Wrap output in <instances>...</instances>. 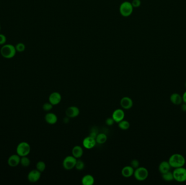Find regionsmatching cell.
<instances>
[{
  "instance_id": "cell-36",
  "label": "cell",
  "mask_w": 186,
  "mask_h": 185,
  "mask_svg": "<svg viewBox=\"0 0 186 185\" xmlns=\"http://www.w3.org/2000/svg\"><path fill=\"white\" fill-rule=\"evenodd\" d=\"M185 87H186V83H185Z\"/></svg>"
},
{
  "instance_id": "cell-14",
  "label": "cell",
  "mask_w": 186,
  "mask_h": 185,
  "mask_svg": "<svg viewBox=\"0 0 186 185\" xmlns=\"http://www.w3.org/2000/svg\"><path fill=\"white\" fill-rule=\"evenodd\" d=\"M21 157L17 154L12 155L8 159V164L9 166L15 167L20 163Z\"/></svg>"
},
{
  "instance_id": "cell-28",
  "label": "cell",
  "mask_w": 186,
  "mask_h": 185,
  "mask_svg": "<svg viewBox=\"0 0 186 185\" xmlns=\"http://www.w3.org/2000/svg\"><path fill=\"white\" fill-rule=\"evenodd\" d=\"M25 45L23 43H19L16 45L15 49L16 51L19 52H22L24 51L25 49Z\"/></svg>"
},
{
  "instance_id": "cell-10",
  "label": "cell",
  "mask_w": 186,
  "mask_h": 185,
  "mask_svg": "<svg viewBox=\"0 0 186 185\" xmlns=\"http://www.w3.org/2000/svg\"><path fill=\"white\" fill-rule=\"evenodd\" d=\"M112 117L113 118L115 122L118 123L120 121L124 119L125 113L124 110L121 109H118L113 111Z\"/></svg>"
},
{
  "instance_id": "cell-24",
  "label": "cell",
  "mask_w": 186,
  "mask_h": 185,
  "mask_svg": "<svg viewBox=\"0 0 186 185\" xmlns=\"http://www.w3.org/2000/svg\"><path fill=\"white\" fill-rule=\"evenodd\" d=\"M31 163V161L27 156L21 157L20 163L23 167H27L29 166Z\"/></svg>"
},
{
  "instance_id": "cell-35",
  "label": "cell",
  "mask_w": 186,
  "mask_h": 185,
  "mask_svg": "<svg viewBox=\"0 0 186 185\" xmlns=\"http://www.w3.org/2000/svg\"><path fill=\"white\" fill-rule=\"evenodd\" d=\"M182 101L183 103H186V91L184 93V94L182 95Z\"/></svg>"
},
{
  "instance_id": "cell-22",
  "label": "cell",
  "mask_w": 186,
  "mask_h": 185,
  "mask_svg": "<svg viewBox=\"0 0 186 185\" xmlns=\"http://www.w3.org/2000/svg\"><path fill=\"white\" fill-rule=\"evenodd\" d=\"M162 179L165 181L169 182V181H172L174 180L173 174V172H171L170 171L162 174Z\"/></svg>"
},
{
  "instance_id": "cell-11",
  "label": "cell",
  "mask_w": 186,
  "mask_h": 185,
  "mask_svg": "<svg viewBox=\"0 0 186 185\" xmlns=\"http://www.w3.org/2000/svg\"><path fill=\"white\" fill-rule=\"evenodd\" d=\"M61 100H62V96L58 92H53L51 93L49 97L50 103H51L53 106L58 105L61 102Z\"/></svg>"
},
{
  "instance_id": "cell-2",
  "label": "cell",
  "mask_w": 186,
  "mask_h": 185,
  "mask_svg": "<svg viewBox=\"0 0 186 185\" xmlns=\"http://www.w3.org/2000/svg\"><path fill=\"white\" fill-rule=\"evenodd\" d=\"M1 54L3 58L6 59H11L15 56V47L12 45L7 44L4 45L1 49Z\"/></svg>"
},
{
  "instance_id": "cell-27",
  "label": "cell",
  "mask_w": 186,
  "mask_h": 185,
  "mask_svg": "<svg viewBox=\"0 0 186 185\" xmlns=\"http://www.w3.org/2000/svg\"><path fill=\"white\" fill-rule=\"evenodd\" d=\"M53 105L51 103L48 102V103H44L43 106V109L45 111H50L53 108Z\"/></svg>"
},
{
  "instance_id": "cell-34",
  "label": "cell",
  "mask_w": 186,
  "mask_h": 185,
  "mask_svg": "<svg viewBox=\"0 0 186 185\" xmlns=\"http://www.w3.org/2000/svg\"><path fill=\"white\" fill-rule=\"evenodd\" d=\"M181 109L182 111L186 112V103H184L181 104Z\"/></svg>"
},
{
  "instance_id": "cell-33",
  "label": "cell",
  "mask_w": 186,
  "mask_h": 185,
  "mask_svg": "<svg viewBox=\"0 0 186 185\" xmlns=\"http://www.w3.org/2000/svg\"><path fill=\"white\" fill-rule=\"evenodd\" d=\"M97 135H98L97 133H96V131L93 130V131H91V134L89 135V136L91 137H93V138L95 139L96 137L97 136Z\"/></svg>"
},
{
  "instance_id": "cell-20",
  "label": "cell",
  "mask_w": 186,
  "mask_h": 185,
  "mask_svg": "<svg viewBox=\"0 0 186 185\" xmlns=\"http://www.w3.org/2000/svg\"><path fill=\"white\" fill-rule=\"evenodd\" d=\"M81 182L83 185H93L95 182V179L93 175L87 174L82 177Z\"/></svg>"
},
{
  "instance_id": "cell-23",
  "label": "cell",
  "mask_w": 186,
  "mask_h": 185,
  "mask_svg": "<svg viewBox=\"0 0 186 185\" xmlns=\"http://www.w3.org/2000/svg\"><path fill=\"white\" fill-rule=\"evenodd\" d=\"M118 126L119 128L121 129L122 130H126L129 129L130 124L128 121L123 119L118 123Z\"/></svg>"
},
{
  "instance_id": "cell-13",
  "label": "cell",
  "mask_w": 186,
  "mask_h": 185,
  "mask_svg": "<svg viewBox=\"0 0 186 185\" xmlns=\"http://www.w3.org/2000/svg\"><path fill=\"white\" fill-rule=\"evenodd\" d=\"M133 105V100L129 97H124L122 98L120 100V106L122 109L125 110H129L132 108Z\"/></svg>"
},
{
  "instance_id": "cell-30",
  "label": "cell",
  "mask_w": 186,
  "mask_h": 185,
  "mask_svg": "<svg viewBox=\"0 0 186 185\" xmlns=\"http://www.w3.org/2000/svg\"><path fill=\"white\" fill-rule=\"evenodd\" d=\"M131 4L133 8H138L141 5V1L140 0H133Z\"/></svg>"
},
{
  "instance_id": "cell-3",
  "label": "cell",
  "mask_w": 186,
  "mask_h": 185,
  "mask_svg": "<svg viewBox=\"0 0 186 185\" xmlns=\"http://www.w3.org/2000/svg\"><path fill=\"white\" fill-rule=\"evenodd\" d=\"M174 180L178 183H184L186 181V168L184 167L174 168L173 172Z\"/></svg>"
},
{
  "instance_id": "cell-37",
  "label": "cell",
  "mask_w": 186,
  "mask_h": 185,
  "mask_svg": "<svg viewBox=\"0 0 186 185\" xmlns=\"http://www.w3.org/2000/svg\"><path fill=\"white\" fill-rule=\"evenodd\" d=\"M0 31H1V26H0Z\"/></svg>"
},
{
  "instance_id": "cell-9",
  "label": "cell",
  "mask_w": 186,
  "mask_h": 185,
  "mask_svg": "<svg viewBox=\"0 0 186 185\" xmlns=\"http://www.w3.org/2000/svg\"><path fill=\"white\" fill-rule=\"evenodd\" d=\"M80 113V109L75 106H71L67 108L65 111L66 116L69 118H75L78 117Z\"/></svg>"
},
{
  "instance_id": "cell-12",
  "label": "cell",
  "mask_w": 186,
  "mask_h": 185,
  "mask_svg": "<svg viewBox=\"0 0 186 185\" xmlns=\"http://www.w3.org/2000/svg\"><path fill=\"white\" fill-rule=\"evenodd\" d=\"M82 144L83 146L86 149H91L95 146L96 142L95 139L89 136L84 139L83 141Z\"/></svg>"
},
{
  "instance_id": "cell-19",
  "label": "cell",
  "mask_w": 186,
  "mask_h": 185,
  "mask_svg": "<svg viewBox=\"0 0 186 185\" xmlns=\"http://www.w3.org/2000/svg\"><path fill=\"white\" fill-rule=\"evenodd\" d=\"M83 154V150L82 148L80 146H76L72 148V156L75 157V158L80 159L82 156Z\"/></svg>"
},
{
  "instance_id": "cell-1",
  "label": "cell",
  "mask_w": 186,
  "mask_h": 185,
  "mask_svg": "<svg viewBox=\"0 0 186 185\" xmlns=\"http://www.w3.org/2000/svg\"><path fill=\"white\" fill-rule=\"evenodd\" d=\"M168 161L171 167L173 168L184 167L186 163V159L182 155L178 153L171 155Z\"/></svg>"
},
{
  "instance_id": "cell-5",
  "label": "cell",
  "mask_w": 186,
  "mask_h": 185,
  "mask_svg": "<svg viewBox=\"0 0 186 185\" xmlns=\"http://www.w3.org/2000/svg\"><path fill=\"white\" fill-rule=\"evenodd\" d=\"M133 175L136 180L143 181L147 179L149 176V172L146 168L139 167L134 170Z\"/></svg>"
},
{
  "instance_id": "cell-26",
  "label": "cell",
  "mask_w": 186,
  "mask_h": 185,
  "mask_svg": "<svg viewBox=\"0 0 186 185\" xmlns=\"http://www.w3.org/2000/svg\"><path fill=\"white\" fill-rule=\"evenodd\" d=\"M84 163L81 160H77L75 168L78 170H82L84 168Z\"/></svg>"
},
{
  "instance_id": "cell-16",
  "label": "cell",
  "mask_w": 186,
  "mask_h": 185,
  "mask_svg": "<svg viewBox=\"0 0 186 185\" xmlns=\"http://www.w3.org/2000/svg\"><path fill=\"white\" fill-rule=\"evenodd\" d=\"M171 168V167L168 161H164L160 163L159 166H158V170H159V172L162 174L170 171Z\"/></svg>"
},
{
  "instance_id": "cell-18",
  "label": "cell",
  "mask_w": 186,
  "mask_h": 185,
  "mask_svg": "<svg viewBox=\"0 0 186 185\" xmlns=\"http://www.w3.org/2000/svg\"><path fill=\"white\" fill-rule=\"evenodd\" d=\"M171 102L174 105H181L183 102L182 97L179 93H174L171 94L170 97Z\"/></svg>"
},
{
  "instance_id": "cell-4",
  "label": "cell",
  "mask_w": 186,
  "mask_h": 185,
  "mask_svg": "<svg viewBox=\"0 0 186 185\" xmlns=\"http://www.w3.org/2000/svg\"><path fill=\"white\" fill-rule=\"evenodd\" d=\"M31 152V146L26 142H21L16 147V154L20 157L26 156Z\"/></svg>"
},
{
  "instance_id": "cell-25",
  "label": "cell",
  "mask_w": 186,
  "mask_h": 185,
  "mask_svg": "<svg viewBox=\"0 0 186 185\" xmlns=\"http://www.w3.org/2000/svg\"><path fill=\"white\" fill-rule=\"evenodd\" d=\"M36 169L40 172H43L46 169V164L44 161H40L37 162L36 165Z\"/></svg>"
},
{
  "instance_id": "cell-6",
  "label": "cell",
  "mask_w": 186,
  "mask_h": 185,
  "mask_svg": "<svg viewBox=\"0 0 186 185\" xmlns=\"http://www.w3.org/2000/svg\"><path fill=\"white\" fill-rule=\"evenodd\" d=\"M120 13L124 17H128L132 14L133 7L131 3L129 2H124L120 6Z\"/></svg>"
},
{
  "instance_id": "cell-7",
  "label": "cell",
  "mask_w": 186,
  "mask_h": 185,
  "mask_svg": "<svg viewBox=\"0 0 186 185\" xmlns=\"http://www.w3.org/2000/svg\"><path fill=\"white\" fill-rule=\"evenodd\" d=\"M77 159L73 156H67L63 161V166L65 170H71L75 168Z\"/></svg>"
},
{
  "instance_id": "cell-8",
  "label": "cell",
  "mask_w": 186,
  "mask_h": 185,
  "mask_svg": "<svg viewBox=\"0 0 186 185\" xmlns=\"http://www.w3.org/2000/svg\"><path fill=\"white\" fill-rule=\"evenodd\" d=\"M41 177V172L36 170H32L28 174L27 179L30 183H35L39 181Z\"/></svg>"
},
{
  "instance_id": "cell-15",
  "label": "cell",
  "mask_w": 186,
  "mask_h": 185,
  "mask_svg": "<svg viewBox=\"0 0 186 185\" xmlns=\"http://www.w3.org/2000/svg\"><path fill=\"white\" fill-rule=\"evenodd\" d=\"M134 169L131 166H127L124 167L122 170V174L124 177H130L133 175Z\"/></svg>"
},
{
  "instance_id": "cell-17",
  "label": "cell",
  "mask_w": 186,
  "mask_h": 185,
  "mask_svg": "<svg viewBox=\"0 0 186 185\" xmlns=\"http://www.w3.org/2000/svg\"><path fill=\"white\" fill-rule=\"evenodd\" d=\"M45 120L46 122L47 123L53 125L57 123L58 118L56 114L52 113H49L45 116Z\"/></svg>"
},
{
  "instance_id": "cell-31",
  "label": "cell",
  "mask_w": 186,
  "mask_h": 185,
  "mask_svg": "<svg viewBox=\"0 0 186 185\" xmlns=\"http://www.w3.org/2000/svg\"><path fill=\"white\" fill-rule=\"evenodd\" d=\"M114 122H115L114 121V119L112 117H109V118L106 119V123L108 126H111L112 125H113Z\"/></svg>"
},
{
  "instance_id": "cell-32",
  "label": "cell",
  "mask_w": 186,
  "mask_h": 185,
  "mask_svg": "<svg viewBox=\"0 0 186 185\" xmlns=\"http://www.w3.org/2000/svg\"><path fill=\"white\" fill-rule=\"evenodd\" d=\"M6 37L5 35L0 34V45H2L5 44L6 42Z\"/></svg>"
},
{
  "instance_id": "cell-21",
  "label": "cell",
  "mask_w": 186,
  "mask_h": 185,
  "mask_svg": "<svg viewBox=\"0 0 186 185\" xmlns=\"http://www.w3.org/2000/svg\"><path fill=\"white\" fill-rule=\"evenodd\" d=\"M95 140L96 143L100 144H103L107 141V136L105 134L100 133L98 134L97 136L96 137Z\"/></svg>"
},
{
  "instance_id": "cell-29",
  "label": "cell",
  "mask_w": 186,
  "mask_h": 185,
  "mask_svg": "<svg viewBox=\"0 0 186 185\" xmlns=\"http://www.w3.org/2000/svg\"><path fill=\"white\" fill-rule=\"evenodd\" d=\"M131 166L133 167L134 169H136L138 167H140V162L137 159L132 160L131 161Z\"/></svg>"
}]
</instances>
